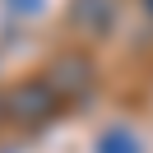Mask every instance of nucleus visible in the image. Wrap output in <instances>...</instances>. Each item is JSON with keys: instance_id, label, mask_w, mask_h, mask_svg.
I'll return each instance as SVG.
<instances>
[{"instance_id": "1", "label": "nucleus", "mask_w": 153, "mask_h": 153, "mask_svg": "<svg viewBox=\"0 0 153 153\" xmlns=\"http://www.w3.org/2000/svg\"><path fill=\"white\" fill-rule=\"evenodd\" d=\"M51 102H56L51 79H28V84H19V88L10 93V111L19 116V121H37V116H47Z\"/></svg>"}, {"instance_id": "3", "label": "nucleus", "mask_w": 153, "mask_h": 153, "mask_svg": "<svg viewBox=\"0 0 153 153\" xmlns=\"http://www.w3.org/2000/svg\"><path fill=\"white\" fill-rule=\"evenodd\" d=\"M97 153H144L139 134L130 130V125H111V130L97 139Z\"/></svg>"}, {"instance_id": "4", "label": "nucleus", "mask_w": 153, "mask_h": 153, "mask_svg": "<svg viewBox=\"0 0 153 153\" xmlns=\"http://www.w3.org/2000/svg\"><path fill=\"white\" fill-rule=\"evenodd\" d=\"M42 5H47V0H5V10H10V14H19V19L42 14Z\"/></svg>"}, {"instance_id": "2", "label": "nucleus", "mask_w": 153, "mask_h": 153, "mask_svg": "<svg viewBox=\"0 0 153 153\" xmlns=\"http://www.w3.org/2000/svg\"><path fill=\"white\" fill-rule=\"evenodd\" d=\"M116 19V0H74L70 5V23H74L79 33H107Z\"/></svg>"}]
</instances>
